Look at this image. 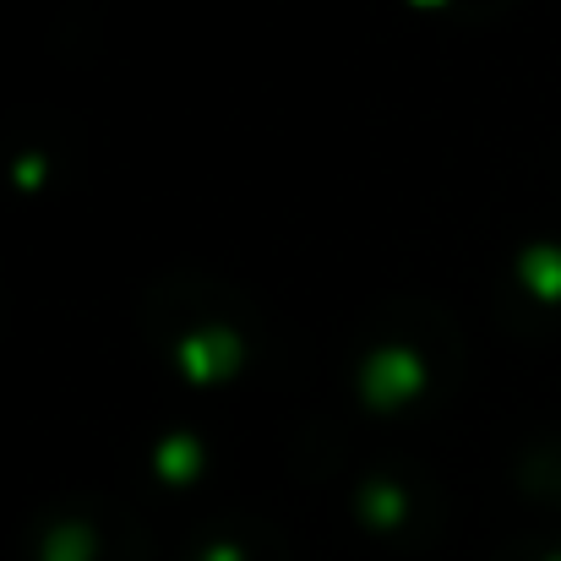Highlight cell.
<instances>
[{
	"label": "cell",
	"mask_w": 561,
	"mask_h": 561,
	"mask_svg": "<svg viewBox=\"0 0 561 561\" xmlns=\"http://www.w3.org/2000/svg\"><path fill=\"white\" fill-rule=\"evenodd\" d=\"M360 387L371 392L381 409H387V403H398V398H409V392L420 387V360H414L409 350H387V355L366 360V371H360Z\"/></svg>",
	"instance_id": "cell-1"
},
{
	"label": "cell",
	"mask_w": 561,
	"mask_h": 561,
	"mask_svg": "<svg viewBox=\"0 0 561 561\" xmlns=\"http://www.w3.org/2000/svg\"><path fill=\"white\" fill-rule=\"evenodd\" d=\"M524 278H529V289H540V295H561V251L535 245V251L524 256Z\"/></svg>",
	"instance_id": "cell-3"
},
{
	"label": "cell",
	"mask_w": 561,
	"mask_h": 561,
	"mask_svg": "<svg viewBox=\"0 0 561 561\" xmlns=\"http://www.w3.org/2000/svg\"><path fill=\"white\" fill-rule=\"evenodd\" d=\"M88 551V540H77V546H66V540H49V561H82Z\"/></svg>",
	"instance_id": "cell-5"
},
{
	"label": "cell",
	"mask_w": 561,
	"mask_h": 561,
	"mask_svg": "<svg viewBox=\"0 0 561 561\" xmlns=\"http://www.w3.org/2000/svg\"><path fill=\"white\" fill-rule=\"evenodd\" d=\"M191 463H196V442H170V453H164V474H191Z\"/></svg>",
	"instance_id": "cell-4"
},
{
	"label": "cell",
	"mask_w": 561,
	"mask_h": 561,
	"mask_svg": "<svg viewBox=\"0 0 561 561\" xmlns=\"http://www.w3.org/2000/svg\"><path fill=\"white\" fill-rule=\"evenodd\" d=\"M181 366H186V376H196V381L229 371V366H234V339H224V333H191L186 344H181Z\"/></svg>",
	"instance_id": "cell-2"
}]
</instances>
